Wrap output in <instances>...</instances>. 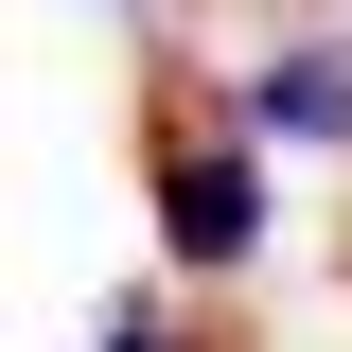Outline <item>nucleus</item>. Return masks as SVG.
I'll list each match as a JSON object with an SVG mask.
<instances>
[{
	"label": "nucleus",
	"mask_w": 352,
	"mask_h": 352,
	"mask_svg": "<svg viewBox=\"0 0 352 352\" xmlns=\"http://www.w3.org/2000/svg\"><path fill=\"white\" fill-rule=\"evenodd\" d=\"M159 247L194 264V282H229V264L264 247V159L247 141H176L159 159Z\"/></svg>",
	"instance_id": "f257e3e1"
},
{
	"label": "nucleus",
	"mask_w": 352,
	"mask_h": 352,
	"mask_svg": "<svg viewBox=\"0 0 352 352\" xmlns=\"http://www.w3.org/2000/svg\"><path fill=\"white\" fill-rule=\"evenodd\" d=\"M106 352H194V335H176V317H159V300L124 282V300H106Z\"/></svg>",
	"instance_id": "7ed1b4c3"
},
{
	"label": "nucleus",
	"mask_w": 352,
	"mask_h": 352,
	"mask_svg": "<svg viewBox=\"0 0 352 352\" xmlns=\"http://www.w3.org/2000/svg\"><path fill=\"white\" fill-rule=\"evenodd\" d=\"M229 124H247V141H300V159H335V141H352V53H264V71L229 88Z\"/></svg>",
	"instance_id": "f03ea898"
}]
</instances>
